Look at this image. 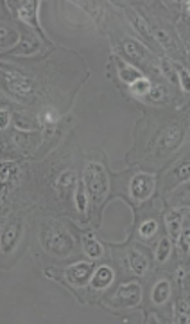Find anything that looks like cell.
I'll return each mask as SVG.
<instances>
[{"label": "cell", "mask_w": 190, "mask_h": 324, "mask_svg": "<svg viewBox=\"0 0 190 324\" xmlns=\"http://www.w3.org/2000/svg\"><path fill=\"white\" fill-rule=\"evenodd\" d=\"M4 81L6 87L11 90L13 94H18V96H27V94L33 92V85L31 81L27 79L23 74L15 72V70H4Z\"/></svg>", "instance_id": "cell-4"}, {"label": "cell", "mask_w": 190, "mask_h": 324, "mask_svg": "<svg viewBox=\"0 0 190 324\" xmlns=\"http://www.w3.org/2000/svg\"><path fill=\"white\" fill-rule=\"evenodd\" d=\"M181 140H183V130L174 125L165 130L163 137H161L160 140V146L163 148V150H174V148H178L179 144H181Z\"/></svg>", "instance_id": "cell-10"}, {"label": "cell", "mask_w": 190, "mask_h": 324, "mask_svg": "<svg viewBox=\"0 0 190 324\" xmlns=\"http://www.w3.org/2000/svg\"><path fill=\"white\" fill-rule=\"evenodd\" d=\"M129 188H131L133 198L138 200V202H144V200L149 198L151 193L154 191V177L147 173H138L131 180Z\"/></svg>", "instance_id": "cell-3"}, {"label": "cell", "mask_w": 190, "mask_h": 324, "mask_svg": "<svg viewBox=\"0 0 190 324\" xmlns=\"http://www.w3.org/2000/svg\"><path fill=\"white\" fill-rule=\"evenodd\" d=\"M58 119H59V115L56 114L54 110H47L41 114V123H43V125H56Z\"/></svg>", "instance_id": "cell-27"}, {"label": "cell", "mask_w": 190, "mask_h": 324, "mask_svg": "<svg viewBox=\"0 0 190 324\" xmlns=\"http://www.w3.org/2000/svg\"><path fill=\"white\" fill-rule=\"evenodd\" d=\"M156 231H158V224L154 220H147L140 225V236H144V238H153L156 234Z\"/></svg>", "instance_id": "cell-22"}, {"label": "cell", "mask_w": 190, "mask_h": 324, "mask_svg": "<svg viewBox=\"0 0 190 324\" xmlns=\"http://www.w3.org/2000/svg\"><path fill=\"white\" fill-rule=\"evenodd\" d=\"M115 274L110 267H99V269L95 270V274L91 276V288L95 290H104V288L110 287V283L113 281Z\"/></svg>", "instance_id": "cell-8"}, {"label": "cell", "mask_w": 190, "mask_h": 324, "mask_svg": "<svg viewBox=\"0 0 190 324\" xmlns=\"http://www.w3.org/2000/svg\"><path fill=\"white\" fill-rule=\"evenodd\" d=\"M16 177H18V166L15 162H2V198L13 188Z\"/></svg>", "instance_id": "cell-7"}, {"label": "cell", "mask_w": 190, "mask_h": 324, "mask_svg": "<svg viewBox=\"0 0 190 324\" xmlns=\"http://www.w3.org/2000/svg\"><path fill=\"white\" fill-rule=\"evenodd\" d=\"M154 36H156V40L160 42V44L163 45V47L172 49V47H171V45H172V40L167 36V33H165V31H160V29H158L156 33H154Z\"/></svg>", "instance_id": "cell-29"}, {"label": "cell", "mask_w": 190, "mask_h": 324, "mask_svg": "<svg viewBox=\"0 0 190 324\" xmlns=\"http://www.w3.org/2000/svg\"><path fill=\"white\" fill-rule=\"evenodd\" d=\"M179 238H181V247L185 249V251H188L190 249V227L185 229V232H183Z\"/></svg>", "instance_id": "cell-31"}, {"label": "cell", "mask_w": 190, "mask_h": 324, "mask_svg": "<svg viewBox=\"0 0 190 324\" xmlns=\"http://www.w3.org/2000/svg\"><path fill=\"white\" fill-rule=\"evenodd\" d=\"M142 297V288L138 283H124L117 290V301L122 306H136Z\"/></svg>", "instance_id": "cell-5"}, {"label": "cell", "mask_w": 190, "mask_h": 324, "mask_svg": "<svg viewBox=\"0 0 190 324\" xmlns=\"http://www.w3.org/2000/svg\"><path fill=\"white\" fill-rule=\"evenodd\" d=\"M185 8H186V9H188V11H190V2H185Z\"/></svg>", "instance_id": "cell-33"}, {"label": "cell", "mask_w": 190, "mask_h": 324, "mask_svg": "<svg viewBox=\"0 0 190 324\" xmlns=\"http://www.w3.org/2000/svg\"><path fill=\"white\" fill-rule=\"evenodd\" d=\"M76 206H77V209H79L81 213H84V211H86L88 198H86V193H84V191H79L76 195Z\"/></svg>", "instance_id": "cell-28"}, {"label": "cell", "mask_w": 190, "mask_h": 324, "mask_svg": "<svg viewBox=\"0 0 190 324\" xmlns=\"http://www.w3.org/2000/svg\"><path fill=\"white\" fill-rule=\"evenodd\" d=\"M83 247L90 258H101L103 256V247H101V243L95 239V236L91 232H84L83 234Z\"/></svg>", "instance_id": "cell-14"}, {"label": "cell", "mask_w": 190, "mask_h": 324, "mask_svg": "<svg viewBox=\"0 0 190 324\" xmlns=\"http://www.w3.org/2000/svg\"><path fill=\"white\" fill-rule=\"evenodd\" d=\"M22 232V224H9L8 227L2 231V251L9 252L16 245Z\"/></svg>", "instance_id": "cell-9"}, {"label": "cell", "mask_w": 190, "mask_h": 324, "mask_svg": "<svg viewBox=\"0 0 190 324\" xmlns=\"http://www.w3.org/2000/svg\"><path fill=\"white\" fill-rule=\"evenodd\" d=\"M84 184H86V193L91 196L95 204L106 196L108 193V175L103 164L99 162H88L84 168Z\"/></svg>", "instance_id": "cell-2"}, {"label": "cell", "mask_w": 190, "mask_h": 324, "mask_svg": "<svg viewBox=\"0 0 190 324\" xmlns=\"http://www.w3.org/2000/svg\"><path fill=\"white\" fill-rule=\"evenodd\" d=\"M36 9H38V2H20V6L16 8V13H18V16L23 20V22L38 27Z\"/></svg>", "instance_id": "cell-13"}, {"label": "cell", "mask_w": 190, "mask_h": 324, "mask_svg": "<svg viewBox=\"0 0 190 324\" xmlns=\"http://www.w3.org/2000/svg\"><path fill=\"white\" fill-rule=\"evenodd\" d=\"M169 294H171V285H169V281H160L153 290V301L156 302V305H163V302L167 301Z\"/></svg>", "instance_id": "cell-18"}, {"label": "cell", "mask_w": 190, "mask_h": 324, "mask_svg": "<svg viewBox=\"0 0 190 324\" xmlns=\"http://www.w3.org/2000/svg\"><path fill=\"white\" fill-rule=\"evenodd\" d=\"M161 72L165 74V76L169 77V81H172V83H176V81L179 79V76L176 74V69H174V65H172L169 59H161Z\"/></svg>", "instance_id": "cell-23"}, {"label": "cell", "mask_w": 190, "mask_h": 324, "mask_svg": "<svg viewBox=\"0 0 190 324\" xmlns=\"http://www.w3.org/2000/svg\"><path fill=\"white\" fill-rule=\"evenodd\" d=\"M16 38H18V34H16L15 31L9 29L8 26L2 24V47H9V45H13L16 42Z\"/></svg>", "instance_id": "cell-24"}, {"label": "cell", "mask_w": 190, "mask_h": 324, "mask_svg": "<svg viewBox=\"0 0 190 324\" xmlns=\"http://www.w3.org/2000/svg\"><path fill=\"white\" fill-rule=\"evenodd\" d=\"M128 263H129V269H131L133 272L136 274V276H144V274H146V270H147V267H149L147 258L142 254V252H138V251L129 252Z\"/></svg>", "instance_id": "cell-12"}, {"label": "cell", "mask_w": 190, "mask_h": 324, "mask_svg": "<svg viewBox=\"0 0 190 324\" xmlns=\"http://www.w3.org/2000/svg\"><path fill=\"white\" fill-rule=\"evenodd\" d=\"M118 67H121V77L124 81H128L129 85L135 83L136 79H140V77H144L142 72H140L138 69H135L133 65H129V63H124V62L118 59Z\"/></svg>", "instance_id": "cell-16"}, {"label": "cell", "mask_w": 190, "mask_h": 324, "mask_svg": "<svg viewBox=\"0 0 190 324\" xmlns=\"http://www.w3.org/2000/svg\"><path fill=\"white\" fill-rule=\"evenodd\" d=\"M41 243L56 256H68L74 251V239L58 221H45L41 227Z\"/></svg>", "instance_id": "cell-1"}, {"label": "cell", "mask_w": 190, "mask_h": 324, "mask_svg": "<svg viewBox=\"0 0 190 324\" xmlns=\"http://www.w3.org/2000/svg\"><path fill=\"white\" fill-rule=\"evenodd\" d=\"M179 79H181V87L185 92H190V74L188 70L179 69Z\"/></svg>", "instance_id": "cell-30"}, {"label": "cell", "mask_w": 190, "mask_h": 324, "mask_svg": "<svg viewBox=\"0 0 190 324\" xmlns=\"http://www.w3.org/2000/svg\"><path fill=\"white\" fill-rule=\"evenodd\" d=\"M165 94H167V89H165V87H161V85H156V87H153V89H151L149 97L153 101H160V99H163V97H165Z\"/></svg>", "instance_id": "cell-26"}, {"label": "cell", "mask_w": 190, "mask_h": 324, "mask_svg": "<svg viewBox=\"0 0 190 324\" xmlns=\"http://www.w3.org/2000/svg\"><path fill=\"white\" fill-rule=\"evenodd\" d=\"M91 269H93V263L81 261V263H77V265L68 267V269L65 270V276L72 285H76V287H83V285L90 279Z\"/></svg>", "instance_id": "cell-6"}, {"label": "cell", "mask_w": 190, "mask_h": 324, "mask_svg": "<svg viewBox=\"0 0 190 324\" xmlns=\"http://www.w3.org/2000/svg\"><path fill=\"white\" fill-rule=\"evenodd\" d=\"M131 92L135 94V96H144V94H149L151 92V81L147 79V77H140V79H136L135 83H131Z\"/></svg>", "instance_id": "cell-19"}, {"label": "cell", "mask_w": 190, "mask_h": 324, "mask_svg": "<svg viewBox=\"0 0 190 324\" xmlns=\"http://www.w3.org/2000/svg\"><path fill=\"white\" fill-rule=\"evenodd\" d=\"M9 123V110L6 107H2V110H0V126H2V130L8 126Z\"/></svg>", "instance_id": "cell-32"}, {"label": "cell", "mask_w": 190, "mask_h": 324, "mask_svg": "<svg viewBox=\"0 0 190 324\" xmlns=\"http://www.w3.org/2000/svg\"><path fill=\"white\" fill-rule=\"evenodd\" d=\"M58 191L59 195L63 196V198H66V195L68 193H72V189L77 186V175L74 173L72 170H65L61 171V175L58 177Z\"/></svg>", "instance_id": "cell-11"}, {"label": "cell", "mask_w": 190, "mask_h": 324, "mask_svg": "<svg viewBox=\"0 0 190 324\" xmlns=\"http://www.w3.org/2000/svg\"><path fill=\"white\" fill-rule=\"evenodd\" d=\"M176 178H178V182L190 180V164H181V166L176 170Z\"/></svg>", "instance_id": "cell-25"}, {"label": "cell", "mask_w": 190, "mask_h": 324, "mask_svg": "<svg viewBox=\"0 0 190 324\" xmlns=\"http://www.w3.org/2000/svg\"><path fill=\"white\" fill-rule=\"evenodd\" d=\"M124 51L128 52L135 62H142V59L146 58V49H144L142 45L135 40H126L124 42Z\"/></svg>", "instance_id": "cell-17"}, {"label": "cell", "mask_w": 190, "mask_h": 324, "mask_svg": "<svg viewBox=\"0 0 190 324\" xmlns=\"http://www.w3.org/2000/svg\"><path fill=\"white\" fill-rule=\"evenodd\" d=\"M169 254H171V241L167 238H161L156 247V259L160 263H163L169 258Z\"/></svg>", "instance_id": "cell-20"}, {"label": "cell", "mask_w": 190, "mask_h": 324, "mask_svg": "<svg viewBox=\"0 0 190 324\" xmlns=\"http://www.w3.org/2000/svg\"><path fill=\"white\" fill-rule=\"evenodd\" d=\"M167 231L169 234H171L172 239H179V236H181V213L179 211H172V213L167 214Z\"/></svg>", "instance_id": "cell-15"}, {"label": "cell", "mask_w": 190, "mask_h": 324, "mask_svg": "<svg viewBox=\"0 0 190 324\" xmlns=\"http://www.w3.org/2000/svg\"><path fill=\"white\" fill-rule=\"evenodd\" d=\"M129 20H131V22L135 24L136 31H138V33H142L144 36H149V34H151V33H149V26H147V22H146V20H144L140 15H136L135 11L129 13Z\"/></svg>", "instance_id": "cell-21"}]
</instances>
